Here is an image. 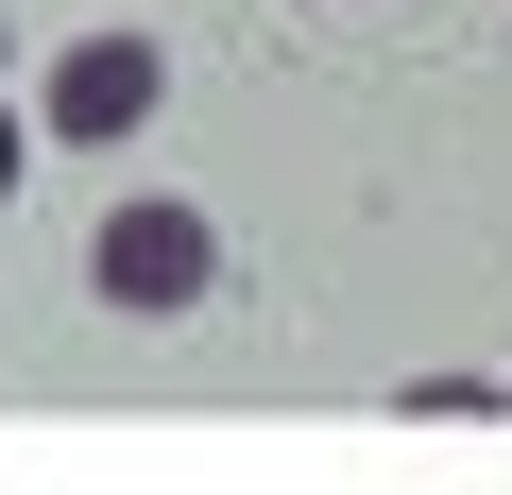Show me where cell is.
<instances>
[{
  "mask_svg": "<svg viewBox=\"0 0 512 495\" xmlns=\"http://www.w3.org/2000/svg\"><path fill=\"white\" fill-rule=\"evenodd\" d=\"M86 291H103L120 325H188V308L222 291V222H205L188 188H120L103 239H86Z\"/></svg>",
  "mask_w": 512,
  "mask_h": 495,
  "instance_id": "obj_1",
  "label": "cell"
},
{
  "mask_svg": "<svg viewBox=\"0 0 512 495\" xmlns=\"http://www.w3.org/2000/svg\"><path fill=\"white\" fill-rule=\"evenodd\" d=\"M154 103H171V52H154V35H86V52H52L35 137H52V154H120Z\"/></svg>",
  "mask_w": 512,
  "mask_h": 495,
  "instance_id": "obj_2",
  "label": "cell"
},
{
  "mask_svg": "<svg viewBox=\"0 0 512 495\" xmlns=\"http://www.w3.org/2000/svg\"><path fill=\"white\" fill-rule=\"evenodd\" d=\"M18 171H35V137H18V120H0V205H18Z\"/></svg>",
  "mask_w": 512,
  "mask_h": 495,
  "instance_id": "obj_3",
  "label": "cell"
},
{
  "mask_svg": "<svg viewBox=\"0 0 512 495\" xmlns=\"http://www.w3.org/2000/svg\"><path fill=\"white\" fill-rule=\"evenodd\" d=\"M0 52H18V18H0Z\"/></svg>",
  "mask_w": 512,
  "mask_h": 495,
  "instance_id": "obj_4",
  "label": "cell"
}]
</instances>
